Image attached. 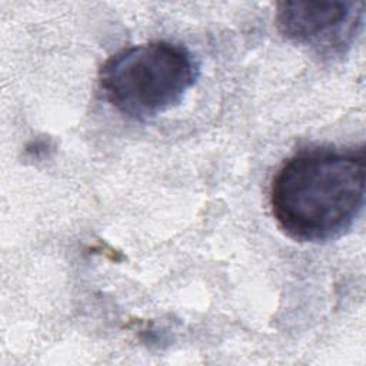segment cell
<instances>
[{
	"instance_id": "obj_1",
	"label": "cell",
	"mask_w": 366,
	"mask_h": 366,
	"mask_svg": "<svg viewBox=\"0 0 366 366\" xmlns=\"http://www.w3.org/2000/svg\"><path fill=\"white\" fill-rule=\"evenodd\" d=\"M365 152L306 149L282 163L270 184L279 227L299 242H326L347 232L365 204Z\"/></svg>"
},
{
	"instance_id": "obj_2",
	"label": "cell",
	"mask_w": 366,
	"mask_h": 366,
	"mask_svg": "<svg viewBox=\"0 0 366 366\" xmlns=\"http://www.w3.org/2000/svg\"><path fill=\"white\" fill-rule=\"evenodd\" d=\"M196 79L193 54L184 46L164 40L122 49L99 70L107 102L137 120L152 119L180 103Z\"/></svg>"
},
{
	"instance_id": "obj_3",
	"label": "cell",
	"mask_w": 366,
	"mask_h": 366,
	"mask_svg": "<svg viewBox=\"0 0 366 366\" xmlns=\"http://www.w3.org/2000/svg\"><path fill=\"white\" fill-rule=\"evenodd\" d=\"M363 3L346 1H282L276 10V26L287 40L340 46L350 40L362 21Z\"/></svg>"
}]
</instances>
